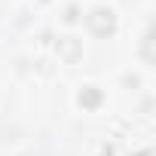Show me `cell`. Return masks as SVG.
<instances>
[{
  "instance_id": "3",
  "label": "cell",
  "mask_w": 156,
  "mask_h": 156,
  "mask_svg": "<svg viewBox=\"0 0 156 156\" xmlns=\"http://www.w3.org/2000/svg\"><path fill=\"white\" fill-rule=\"evenodd\" d=\"M58 46H61L64 58H76V52H80V46H76V40H73V37H64V40H61Z\"/></svg>"
},
{
  "instance_id": "1",
  "label": "cell",
  "mask_w": 156,
  "mask_h": 156,
  "mask_svg": "<svg viewBox=\"0 0 156 156\" xmlns=\"http://www.w3.org/2000/svg\"><path fill=\"white\" fill-rule=\"evenodd\" d=\"M86 25L92 28V34H98V37H107V34H113V28H116V19H113V12H110V9H92V12L86 16Z\"/></svg>"
},
{
  "instance_id": "2",
  "label": "cell",
  "mask_w": 156,
  "mask_h": 156,
  "mask_svg": "<svg viewBox=\"0 0 156 156\" xmlns=\"http://www.w3.org/2000/svg\"><path fill=\"white\" fill-rule=\"evenodd\" d=\"M98 101H101V92H98V89H83V92H80V104H83V107H95Z\"/></svg>"
}]
</instances>
